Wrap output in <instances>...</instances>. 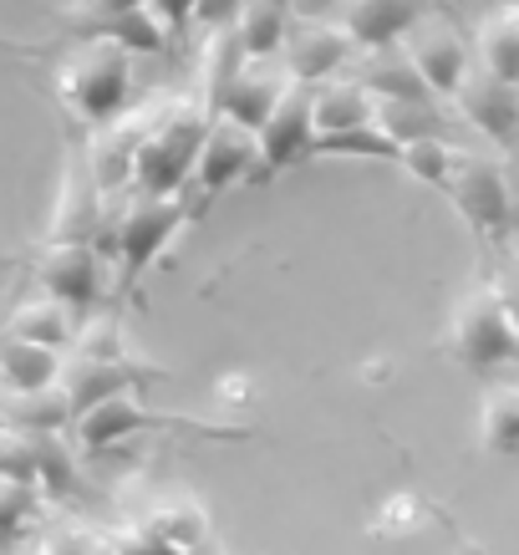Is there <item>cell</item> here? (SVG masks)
Segmentation results:
<instances>
[{"instance_id": "1", "label": "cell", "mask_w": 519, "mask_h": 555, "mask_svg": "<svg viewBox=\"0 0 519 555\" xmlns=\"http://www.w3.org/2000/svg\"><path fill=\"white\" fill-rule=\"evenodd\" d=\"M118 194H107V209H102V230H98V255H113L122 270V286H133L138 275L168 250V240L179 235V224L189 219L184 189L173 194H148V189H133L122 204H113Z\"/></svg>"}, {"instance_id": "2", "label": "cell", "mask_w": 519, "mask_h": 555, "mask_svg": "<svg viewBox=\"0 0 519 555\" xmlns=\"http://www.w3.org/2000/svg\"><path fill=\"white\" fill-rule=\"evenodd\" d=\"M133 92V51H122L107 36H82L77 47L62 51L56 67V98L77 122L98 128V122L118 118Z\"/></svg>"}, {"instance_id": "3", "label": "cell", "mask_w": 519, "mask_h": 555, "mask_svg": "<svg viewBox=\"0 0 519 555\" xmlns=\"http://www.w3.org/2000/svg\"><path fill=\"white\" fill-rule=\"evenodd\" d=\"M209 128V107L194 98H164L148 107V128L138 138L133 153V179L128 189H148V194H173L189 184L194 173V153Z\"/></svg>"}, {"instance_id": "4", "label": "cell", "mask_w": 519, "mask_h": 555, "mask_svg": "<svg viewBox=\"0 0 519 555\" xmlns=\"http://www.w3.org/2000/svg\"><path fill=\"white\" fill-rule=\"evenodd\" d=\"M449 352L469 367H504L519 352L515 306L494 286H469L453 301L449 317Z\"/></svg>"}, {"instance_id": "5", "label": "cell", "mask_w": 519, "mask_h": 555, "mask_svg": "<svg viewBox=\"0 0 519 555\" xmlns=\"http://www.w3.org/2000/svg\"><path fill=\"white\" fill-rule=\"evenodd\" d=\"M311 133H316V122H311V87L290 77V82L281 87L275 107H270L265 118H260V128H255L250 184H265V179H275L281 169L301 164L306 149H311Z\"/></svg>"}, {"instance_id": "6", "label": "cell", "mask_w": 519, "mask_h": 555, "mask_svg": "<svg viewBox=\"0 0 519 555\" xmlns=\"http://www.w3.org/2000/svg\"><path fill=\"white\" fill-rule=\"evenodd\" d=\"M453 209L469 219L479 235H504L509 219H515V189H509V169L494 164V158H479V153H464L453 158V173H449V189Z\"/></svg>"}, {"instance_id": "7", "label": "cell", "mask_w": 519, "mask_h": 555, "mask_svg": "<svg viewBox=\"0 0 519 555\" xmlns=\"http://www.w3.org/2000/svg\"><path fill=\"white\" fill-rule=\"evenodd\" d=\"M67 428L77 434L82 449H92V454H98V449H113L122 438L143 434V428H199V434H209V438H224V428H209V423H189V418H173V413H158V408H143V398H138L133 387L107 392V398H98L92 408L72 413Z\"/></svg>"}, {"instance_id": "8", "label": "cell", "mask_w": 519, "mask_h": 555, "mask_svg": "<svg viewBox=\"0 0 519 555\" xmlns=\"http://www.w3.org/2000/svg\"><path fill=\"white\" fill-rule=\"evenodd\" d=\"M398 47L407 51V62H413V72L423 77V87L433 92V98H449L453 87H458V77L469 72V41L453 31L449 21H438L423 11L407 31L398 36Z\"/></svg>"}, {"instance_id": "9", "label": "cell", "mask_w": 519, "mask_h": 555, "mask_svg": "<svg viewBox=\"0 0 519 555\" xmlns=\"http://www.w3.org/2000/svg\"><path fill=\"white\" fill-rule=\"evenodd\" d=\"M36 286L56 296L72 311L98 306L102 296V255L92 240H47V250L36 260Z\"/></svg>"}, {"instance_id": "10", "label": "cell", "mask_w": 519, "mask_h": 555, "mask_svg": "<svg viewBox=\"0 0 519 555\" xmlns=\"http://www.w3.org/2000/svg\"><path fill=\"white\" fill-rule=\"evenodd\" d=\"M250 169H255V128L224 118V113H209V128L199 138L189 179H199L204 199H215L224 189H235L239 179H250Z\"/></svg>"}, {"instance_id": "11", "label": "cell", "mask_w": 519, "mask_h": 555, "mask_svg": "<svg viewBox=\"0 0 519 555\" xmlns=\"http://www.w3.org/2000/svg\"><path fill=\"white\" fill-rule=\"evenodd\" d=\"M352 36L341 31V21H290L285 26V41H281V67L285 77H296V82H326L336 72H347L352 62Z\"/></svg>"}, {"instance_id": "12", "label": "cell", "mask_w": 519, "mask_h": 555, "mask_svg": "<svg viewBox=\"0 0 519 555\" xmlns=\"http://www.w3.org/2000/svg\"><path fill=\"white\" fill-rule=\"evenodd\" d=\"M519 82H504V77H494V72L473 67L458 77V87L449 92V102L464 113V122L469 128H479L484 138H494L499 149H509L519 133Z\"/></svg>"}, {"instance_id": "13", "label": "cell", "mask_w": 519, "mask_h": 555, "mask_svg": "<svg viewBox=\"0 0 519 555\" xmlns=\"http://www.w3.org/2000/svg\"><path fill=\"white\" fill-rule=\"evenodd\" d=\"M102 209H107V194H102L98 179H92V169H87L82 149L67 153L62 189H56V204H51V230H47V240H98Z\"/></svg>"}, {"instance_id": "14", "label": "cell", "mask_w": 519, "mask_h": 555, "mask_svg": "<svg viewBox=\"0 0 519 555\" xmlns=\"http://www.w3.org/2000/svg\"><path fill=\"white\" fill-rule=\"evenodd\" d=\"M285 82H290V77H285L281 56H245V62L235 67V77L224 82V92H219L215 113L245 122V128H260V118L275 107V98H281Z\"/></svg>"}, {"instance_id": "15", "label": "cell", "mask_w": 519, "mask_h": 555, "mask_svg": "<svg viewBox=\"0 0 519 555\" xmlns=\"http://www.w3.org/2000/svg\"><path fill=\"white\" fill-rule=\"evenodd\" d=\"M56 383H62V392H67L72 413H82V408H92L98 398H107V392H122V387H133V367L122 362V357H98V352H72L62 357V372H56Z\"/></svg>"}, {"instance_id": "16", "label": "cell", "mask_w": 519, "mask_h": 555, "mask_svg": "<svg viewBox=\"0 0 519 555\" xmlns=\"http://www.w3.org/2000/svg\"><path fill=\"white\" fill-rule=\"evenodd\" d=\"M423 16V0H341V31L352 47H387Z\"/></svg>"}, {"instance_id": "17", "label": "cell", "mask_w": 519, "mask_h": 555, "mask_svg": "<svg viewBox=\"0 0 519 555\" xmlns=\"http://www.w3.org/2000/svg\"><path fill=\"white\" fill-rule=\"evenodd\" d=\"M352 62H356L352 77L367 87L372 98H433L398 41H387V47H356Z\"/></svg>"}, {"instance_id": "18", "label": "cell", "mask_w": 519, "mask_h": 555, "mask_svg": "<svg viewBox=\"0 0 519 555\" xmlns=\"http://www.w3.org/2000/svg\"><path fill=\"white\" fill-rule=\"evenodd\" d=\"M473 67L494 72L504 82H519V5H494L484 21H479V31H473Z\"/></svg>"}, {"instance_id": "19", "label": "cell", "mask_w": 519, "mask_h": 555, "mask_svg": "<svg viewBox=\"0 0 519 555\" xmlns=\"http://www.w3.org/2000/svg\"><path fill=\"white\" fill-rule=\"evenodd\" d=\"M72 26L82 36H107V41H118L122 51H133V56H158L168 47V31L158 26L148 5H133V11H107V16H72Z\"/></svg>"}, {"instance_id": "20", "label": "cell", "mask_w": 519, "mask_h": 555, "mask_svg": "<svg viewBox=\"0 0 519 555\" xmlns=\"http://www.w3.org/2000/svg\"><path fill=\"white\" fill-rule=\"evenodd\" d=\"M372 107H377V98H372L356 77H341V72H336L326 82H311V122H316V133L372 122Z\"/></svg>"}, {"instance_id": "21", "label": "cell", "mask_w": 519, "mask_h": 555, "mask_svg": "<svg viewBox=\"0 0 519 555\" xmlns=\"http://www.w3.org/2000/svg\"><path fill=\"white\" fill-rule=\"evenodd\" d=\"M372 122L398 149L413 143V138H449V128H443V98H377Z\"/></svg>"}, {"instance_id": "22", "label": "cell", "mask_w": 519, "mask_h": 555, "mask_svg": "<svg viewBox=\"0 0 519 555\" xmlns=\"http://www.w3.org/2000/svg\"><path fill=\"white\" fill-rule=\"evenodd\" d=\"M5 337H26V341H41V347L67 352L72 337H77V311L41 291L36 301H21L16 311H11V321H5Z\"/></svg>"}, {"instance_id": "23", "label": "cell", "mask_w": 519, "mask_h": 555, "mask_svg": "<svg viewBox=\"0 0 519 555\" xmlns=\"http://www.w3.org/2000/svg\"><path fill=\"white\" fill-rule=\"evenodd\" d=\"M0 418L11 428H26V434H62L72 423V403L62 392V383L26 387V392H5L0 398Z\"/></svg>"}, {"instance_id": "24", "label": "cell", "mask_w": 519, "mask_h": 555, "mask_svg": "<svg viewBox=\"0 0 519 555\" xmlns=\"http://www.w3.org/2000/svg\"><path fill=\"white\" fill-rule=\"evenodd\" d=\"M62 357H67V352H56V347H41V341L5 337V341H0V383H5V392L47 387V383H56V372H62Z\"/></svg>"}, {"instance_id": "25", "label": "cell", "mask_w": 519, "mask_h": 555, "mask_svg": "<svg viewBox=\"0 0 519 555\" xmlns=\"http://www.w3.org/2000/svg\"><path fill=\"white\" fill-rule=\"evenodd\" d=\"M479 449L494 459L519 454V387L494 383L479 398Z\"/></svg>"}, {"instance_id": "26", "label": "cell", "mask_w": 519, "mask_h": 555, "mask_svg": "<svg viewBox=\"0 0 519 555\" xmlns=\"http://www.w3.org/2000/svg\"><path fill=\"white\" fill-rule=\"evenodd\" d=\"M290 21H296L290 16V0H239V11L230 26H235L245 56H275Z\"/></svg>"}, {"instance_id": "27", "label": "cell", "mask_w": 519, "mask_h": 555, "mask_svg": "<svg viewBox=\"0 0 519 555\" xmlns=\"http://www.w3.org/2000/svg\"><path fill=\"white\" fill-rule=\"evenodd\" d=\"M306 158H392V164H398V143H392L377 122H352V128L311 133Z\"/></svg>"}, {"instance_id": "28", "label": "cell", "mask_w": 519, "mask_h": 555, "mask_svg": "<svg viewBox=\"0 0 519 555\" xmlns=\"http://www.w3.org/2000/svg\"><path fill=\"white\" fill-rule=\"evenodd\" d=\"M245 62V47H239L235 26H209V41H204V62H199V102L215 113L224 82L235 77V67Z\"/></svg>"}, {"instance_id": "29", "label": "cell", "mask_w": 519, "mask_h": 555, "mask_svg": "<svg viewBox=\"0 0 519 555\" xmlns=\"http://www.w3.org/2000/svg\"><path fill=\"white\" fill-rule=\"evenodd\" d=\"M453 158H458L453 138H413V143H402L398 149V164L428 189H449Z\"/></svg>"}, {"instance_id": "30", "label": "cell", "mask_w": 519, "mask_h": 555, "mask_svg": "<svg viewBox=\"0 0 519 555\" xmlns=\"http://www.w3.org/2000/svg\"><path fill=\"white\" fill-rule=\"evenodd\" d=\"M143 525H148L153 535H164L173 551H189V545H199V540L209 535V515H204L194 500H168V505H158Z\"/></svg>"}, {"instance_id": "31", "label": "cell", "mask_w": 519, "mask_h": 555, "mask_svg": "<svg viewBox=\"0 0 519 555\" xmlns=\"http://www.w3.org/2000/svg\"><path fill=\"white\" fill-rule=\"evenodd\" d=\"M31 515H36V485L16 479V474H0V540L16 535Z\"/></svg>"}, {"instance_id": "32", "label": "cell", "mask_w": 519, "mask_h": 555, "mask_svg": "<svg viewBox=\"0 0 519 555\" xmlns=\"http://www.w3.org/2000/svg\"><path fill=\"white\" fill-rule=\"evenodd\" d=\"M107 545H113V555H184V551H173L164 535H153L143 520L113 530V535H107Z\"/></svg>"}, {"instance_id": "33", "label": "cell", "mask_w": 519, "mask_h": 555, "mask_svg": "<svg viewBox=\"0 0 519 555\" xmlns=\"http://www.w3.org/2000/svg\"><path fill=\"white\" fill-rule=\"evenodd\" d=\"M143 5L158 16L164 31H184L189 21H194V0H143Z\"/></svg>"}, {"instance_id": "34", "label": "cell", "mask_w": 519, "mask_h": 555, "mask_svg": "<svg viewBox=\"0 0 519 555\" xmlns=\"http://www.w3.org/2000/svg\"><path fill=\"white\" fill-rule=\"evenodd\" d=\"M239 11V0H194V21H199L204 31L209 26H230Z\"/></svg>"}, {"instance_id": "35", "label": "cell", "mask_w": 519, "mask_h": 555, "mask_svg": "<svg viewBox=\"0 0 519 555\" xmlns=\"http://www.w3.org/2000/svg\"><path fill=\"white\" fill-rule=\"evenodd\" d=\"M87 540H92V535H82V530H62V535L41 540V545H36V555H82Z\"/></svg>"}, {"instance_id": "36", "label": "cell", "mask_w": 519, "mask_h": 555, "mask_svg": "<svg viewBox=\"0 0 519 555\" xmlns=\"http://www.w3.org/2000/svg\"><path fill=\"white\" fill-rule=\"evenodd\" d=\"M143 0H77V11L72 16H107V11H133Z\"/></svg>"}, {"instance_id": "37", "label": "cell", "mask_w": 519, "mask_h": 555, "mask_svg": "<svg viewBox=\"0 0 519 555\" xmlns=\"http://www.w3.org/2000/svg\"><path fill=\"white\" fill-rule=\"evenodd\" d=\"M82 555H113V545H107V540H87Z\"/></svg>"}, {"instance_id": "38", "label": "cell", "mask_w": 519, "mask_h": 555, "mask_svg": "<svg viewBox=\"0 0 519 555\" xmlns=\"http://www.w3.org/2000/svg\"><path fill=\"white\" fill-rule=\"evenodd\" d=\"M0 51H26L21 41H11V36H0Z\"/></svg>"}]
</instances>
